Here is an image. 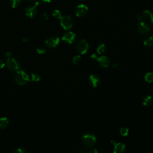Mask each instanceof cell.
<instances>
[{"instance_id":"obj_1","label":"cell","mask_w":153,"mask_h":153,"mask_svg":"<svg viewBox=\"0 0 153 153\" xmlns=\"http://www.w3.org/2000/svg\"><path fill=\"white\" fill-rule=\"evenodd\" d=\"M30 80V77L27 73L22 70L17 71L14 75V81L19 85H25Z\"/></svg>"},{"instance_id":"obj_2","label":"cell","mask_w":153,"mask_h":153,"mask_svg":"<svg viewBox=\"0 0 153 153\" xmlns=\"http://www.w3.org/2000/svg\"><path fill=\"white\" fill-rule=\"evenodd\" d=\"M81 142L85 148H92L96 143V138L93 134L86 133L83 136Z\"/></svg>"},{"instance_id":"obj_3","label":"cell","mask_w":153,"mask_h":153,"mask_svg":"<svg viewBox=\"0 0 153 153\" xmlns=\"http://www.w3.org/2000/svg\"><path fill=\"white\" fill-rule=\"evenodd\" d=\"M88 42L84 39L80 40L76 44L75 49L79 54H84L88 52L89 50Z\"/></svg>"},{"instance_id":"obj_4","label":"cell","mask_w":153,"mask_h":153,"mask_svg":"<svg viewBox=\"0 0 153 153\" xmlns=\"http://www.w3.org/2000/svg\"><path fill=\"white\" fill-rule=\"evenodd\" d=\"M6 65L8 69L12 72H16L19 70L21 68L20 65H19L18 61L12 57H9L6 61Z\"/></svg>"},{"instance_id":"obj_5","label":"cell","mask_w":153,"mask_h":153,"mask_svg":"<svg viewBox=\"0 0 153 153\" xmlns=\"http://www.w3.org/2000/svg\"><path fill=\"white\" fill-rule=\"evenodd\" d=\"M61 25L65 30H70L73 26V21L70 16H64L61 18Z\"/></svg>"},{"instance_id":"obj_6","label":"cell","mask_w":153,"mask_h":153,"mask_svg":"<svg viewBox=\"0 0 153 153\" xmlns=\"http://www.w3.org/2000/svg\"><path fill=\"white\" fill-rule=\"evenodd\" d=\"M45 45L50 49H53L59 43V38L58 37L52 35L48 37L45 41Z\"/></svg>"},{"instance_id":"obj_7","label":"cell","mask_w":153,"mask_h":153,"mask_svg":"<svg viewBox=\"0 0 153 153\" xmlns=\"http://www.w3.org/2000/svg\"><path fill=\"white\" fill-rule=\"evenodd\" d=\"M38 5H39V2H37L34 6H28L25 8V14L27 17L31 19L36 16L37 13L36 7Z\"/></svg>"},{"instance_id":"obj_8","label":"cell","mask_w":153,"mask_h":153,"mask_svg":"<svg viewBox=\"0 0 153 153\" xmlns=\"http://www.w3.org/2000/svg\"><path fill=\"white\" fill-rule=\"evenodd\" d=\"M75 13L79 17H84L88 13V7L84 4H80L76 7Z\"/></svg>"},{"instance_id":"obj_9","label":"cell","mask_w":153,"mask_h":153,"mask_svg":"<svg viewBox=\"0 0 153 153\" xmlns=\"http://www.w3.org/2000/svg\"><path fill=\"white\" fill-rule=\"evenodd\" d=\"M76 39V35L75 33L69 31L65 33L62 37V41L66 44H72Z\"/></svg>"},{"instance_id":"obj_10","label":"cell","mask_w":153,"mask_h":153,"mask_svg":"<svg viewBox=\"0 0 153 153\" xmlns=\"http://www.w3.org/2000/svg\"><path fill=\"white\" fill-rule=\"evenodd\" d=\"M138 30L142 34H147L150 31V25L144 21L139 23L138 26Z\"/></svg>"},{"instance_id":"obj_11","label":"cell","mask_w":153,"mask_h":153,"mask_svg":"<svg viewBox=\"0 0 153 153\" xmlns=\"http://www.w3.org/2000/svg\"><path fill=\"white\" fill-rule=\"evenodd\" d=\"M98 64L99 66H101L102 68H108V67L110 66L111 61L110 59L108 58V57L105 56H102L99 57H98V59L97 60Z\"/></svg>"},{"instance_id":"obj_12","label":"cell","mask_w":153,"mask_h":153,"mask_svg":"<svg viewBox=\"0 0 153 153\" xmlns=\"http://www.w3.org/2000/svg\"><path fill=\"white\" fill-rule=\"evenodd\" d=\"M89 82L92 88H96L101 83V80L98 75L93 74L90 76Z\"/></svg>"},{"instance_id":"obj_13","label":"cell","mask_w":153,"mask_h":153,"mask_svg":"<svg viewBox=\"0 0 153 153\" xmlns=\"http://www.w3.org/2000/svg\"><path fill=\"white\" fill-rule=\"evenodd\" d=\"M126 145L123 143H116L114 145L113 153H125L126 152Z\"/></svg>"},{"instance_id":"obj_14","label":"cell","mask_w":153,"mask_h":153,"mask_svg":"<svg viewBox=\"0 0 153 153\" xmlns=\"http://www.w3.org/2000/svg\"><path fill=\"white\" fill-rule=\"evenodd\" d=\"M143 104L145 107H150L153 104V98L151 96H146L143 98Z\"/></svg>"},{"instance_id":"obj_15","label":"cell","mask_w":153,"mask_h":153,"mask_svg":"<svg viewBox=\"0 0 153 153\" xmlns=\"http://www.w3.org/2000/svg\"><path fill=\"white\" fill-rule=\"evenodd\" d=\"M9 125V121L6 117H3L0 119V129H5L7 128Z\"/></svg>"},{"instance_id":"obj_16","label":"cell","mask_w":153,"mask_h":153,"mask_svg":"<svg viewBox=\"0 0 153 153\" xmlns=\"http://www.w3.org/2000/svg\"><path fill=\"white\" fill-rule=\"evenodd\" d=\"M143 44L147 47H151L153 45V37L149 36L143 40Z\"/></svg>"},{"instance_id":"obj_17","label":"cell","mask_w":153,"mask_h":153,"mask_svg":"<svg viewBox=\"0 0 153 153\" xmlns=\"http://www.w3.org/2000/svg\"><path fill=\"white\" fill-rule=\"evenodd\" d=\"M107 50V47L104 44H100L97 48V53L99 54H103Z\"/></svg>"},{"instance_id":"obj_18","label":"cell","mask_w":153,"mask_h":153,"mask_svg":"<svg viewBox=\"0 0 153 153\" xmlns=\"http://www.w3.org/2000/svg\"><path fill=\"white\" fill-rule=\"evenodd\" d=\"M21 0H9V4L12 8H14L20 6Z\"/></svg>"},{"instance_id":"obj_19","label":"cell","mask_w":153,"mask_h":153,"mask_svg":"<svg viewBox=\"0 0 153 153\" xmlns=\"http://www.w3.org/2000/svg\"><path fill=\"white\" fill-rule=\"evenodd\" d=\"M145 81L148 83L153 82V72H148L145 74L144 77Z\"/></svg>"},{"instance_id":"obj_20","label":"cell","mask_w":153,"mask_h":153,"mask_svg":"<svg viewBox=\"0 0 153 153\" xmlns=\"http://www.w3.org/2000/svg\"><path fill=\"white\" fill-rule=\"evenodd\" d=\"M142 16L143 17V18H145L147 19H149V20H151L152 18L153 17V14L152 13V12L150 10H145L144 12H143L142 13Z\"/></svg>"},{"instance_id":"obj_21","label":"cell","mask_w":153,"mask_h":153,"mask_svg":"<svg viewBox=\"0 0 153 153\" xmlns=\"http://www.w3.org/2000/svg\"><path fill=\"white\" fill-rule=\"evenodd\" d=\"M40 79H41V76L38 73L34 72L31 74V81L37 82V81H40Z\"/></svg>"},{"instance_id":"obj_22","label":"cell","mask_w":153,"mask_h":153,"mask_svg":"<svg viewBox=\"0 0 153 153\" xmlns=\"http://www.w3.org/2000/svg\"><path fill=\"white\" fill-rule=\"evenodd\" d=\"M129 132V129L125 127H122L120 128V135L123 136H126L128 135Z\"/></svg>"},{"instance_id":"obj_23","label":"cell","mask_w":153,"mask_h":153,"mask_svg":"<svg viewBox=\"0 0 153 153\" xmlns=\"http://www.w3.org/2000/svg\"><path fill=\"white\" fill-rule=\"evenodd\" d=\"M81 60H82V59H81V56L76 55L73 57L72 62L75 65H78V64L80 63V62H81Z\"/></svg>"},{"instance_id":"obj_24","label":"cell","mask_w":153,"mask_h":153,"mask_svg":"<svg viewBox=\"0 0 153 153\" xmlns=\"http://www.w3.org/2000/svg\"><path fill=\"white\" fill-rule=\"evenodd\" d=\"M52 16L57 19H61V18L62 17V14H61V12L59 10H54L53 11V13H52Z\"/></svg>"},{"instance_id":"obj_25","label":"cell","mask_w":153,"mask_h":153,"mask_svg":"<svg viewBox=\"0 0 153 153\" xmlns=\"http://www.w3.org/2000/svg\"><path fill=\"white\" fill-rule=\"evenodd\" d=\"M37 52L40 54H44L46 52V49L45 48V47L43 45H40L37 48Z\"/></svg>"},{"instance_id":"obj_26","label":"cell","mask_w":153,"mask_h":153,"mask_svg":"<svg viewBox=\"0 0 153 153\" xmlns=\"http://www.w3.org/2000/svg\"><path fill=\"white\" fill-rule=\"evenodd\" d=\"M48 19H49V16H48V15L46 14V13H44L41 15V17H40V19H41V21L43 22H46Z\"/></svg>"},{"instance_id":"obj_27","label":"cell","mask_w":153,"mask_h":153,"mask_svg":"<svg viewBox=\"0 0 153 153\" xmlns=\"http://www.w3.org/2000/svg\"><path fill=\"white\" fill-rule=\"evenodd\" d=\"M136 17L137 19V20L139 21V22H142L143 21V17L142 16V14H137L136 15Z\"/></svg>"},{"instance_id":"obj_28","label":"cell","mask_w":153,"mask_h":153,"mask_svg":"<svg viewBox=\"0 0 153 153\" xmlns=\"http://www.w3.org/2000/svg\"><path fill=\"white\" fill-rule=\"evenodd\" d=\"M13 153H26L25 150L23 148H18L14 151Z\"/></svg>"},{"instance_id":"obj_29","label":"cell","mask_w":153,"mask_h":153,"mask_svg":"<svg viewBox=\"0 0 153 153\" xmlns=\"http://www.w3.org/2000/svg\"><path fill=\"white\" fill-rule=\"evenodd\" d=\"M90 58L93 61H97L98 59V57L97 56L96 54H93L90 56Z\"/></svg>"},{"instance_id":"obj_30","label":"cell","mask_w":153,"mask_h":153,"mask_svg":"<svg viewBox=\"0 0 153 153\" xmlns=\"http://www.w3.org/2000/svg\"><path fill=\"white\" fill-rule=\"evenodd\" d=\"M120 67H121L119 63H114V65H113V68H115V69H116V70H119V69H120Z\"/></svg>"},{"instance_id":"obj_31","label":"cell","mask_w":153,"mask_h":153,"mask_svg":"<svg viewBox=\"0 0 153 153\" xmlns=\"http://www.w3.org/2000/svg\"><path fill=\"white\" fill-rule=\"evenodd\" d=\"M5 66V62L2 59H0V69L3 68Z\"/></svg>"},{"instance_id":"obj_32","label":"cell","mask_w":153,"mask_h":153,"mask_svg":"<svg viewBox=\"0 0 153 153\" xmlns=\"http://www.w3.org/2000/svg\"><path fill=\"white\" fill-rule=\"evenodd\" d=\"M88 153H98V151H97L96 149L93 148V149L90 150L88 152Z\"/></svg>"},{"instance_id":"obj_33","label":"cell","mask_w":153,"mask_h":153,"mask_svg":"<svg viewBox=\"0 0 153 153\" xmlns=\"http://www.w3.org/2000/svg\"><path fill=\"white\" fill-rule=\"evenodd\" d=\"M89 151H88V150L86 149H81L79 153H88Z\"/></svg>"},{"instance_id":"obj_34","label":"cell","mask_w":153,"mask_h":153,"mask_svg":"<svg viewBox=\"0 0 153 153\" xmlns=\"http://www.w3.org/2000/svg\"><path fill=\"white\" fill-rule=\"evenodd\" d=\"M29 41V38L27 37H25L23 38V41L24 42H28Z\"/></svg>"},{"instance_id":"obj_35","label":"cell","mask_w":153,"mask_h":153,"mask_svg":"<svg viewBox=\"0 0 153 153\" xmlns=\"http://www.w3.org/2000/svg\"><path fill=\"white\" fill-rule=\"evenodd\" d=\"M40 1L43 3H50L52 0H40Z\"/></svg>"},{"instance_id":"obj_36","label":"cell","mask_w":153,"mask_h":153,"mask_svg":"<svg viewBox=\"0 0 153 153\" xmlns=\"http://www.w3.org/2000/svg\"><path fill=\"white\" fill-rule=\"evenodd\" d=\"M6 56L8 57H11L12 56V52H7L6 53Z\"/></svg>"},{"instance_id":"obj_37","label":"cell","mask_w":153,"mask_h":153,"mask_svg":"<svg viewBox=\"0 0 153 153\" xmlns=\"http://www.w3.org/2000/svg\"><path fill=\"white\" fill-rule=\"evenodd\" d=\"M151 21V26H152V28L153 29V17L152 18L151 20L150 21Z\"/></svg>"},{"instance_id":"obj_38","label":"cell","mask_w":153,"mask_h":153,"mask_svg":"<svg viewBox=\"0 0 153 153\" xmlns=\"http://www.w3.org/2000/svg\"><path fill=\"white\" fill-rule=\"evenodd\" d=\"M26 1H35V0H26Z\"/></svg>"},{"instance_id":"obj_39","label":"cell","mask_w":153,"mask_h":153,"mask_svg":"<svg viewBox=\"0 0 153 153\" xmlns=\"http://www.w3.org/2000/svg\"><path fill=\"white\" fill-rule=\"evenodd\" d=\"M148 153H153V151H151V152H149Z\"/></svg>"},{"instance_id":"obj_40","label":"cell","mask_w":153,"mask_h":153,"mask_svg":"<svg viewBox=\"0 0 153 153\" xmlns=\"http://www.w3.org/2000/svg\"><path fill=\"white\" fill-rule=\"evenodd\" d=\"M152 94H153V89H152Z\"/></svg>"}]
</instances>
